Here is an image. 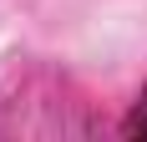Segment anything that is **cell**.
<instances>
[{
    "mask_svg": "<svg viewBox=\"0 0 147 142\" xmlns=\"http://www.w3.org/2000/svg\"><path fill=\"white\" fill-rule=\"evenodd\" d=\"M122 132H127L132 142H147V86H142V97H137V107L127 112V127Z\"/></svg>",
    "mask_w": 147,
    "mask_h": 142,
    "instance_id": "cell-1",
    "label": "cell"
}]
</instances>
